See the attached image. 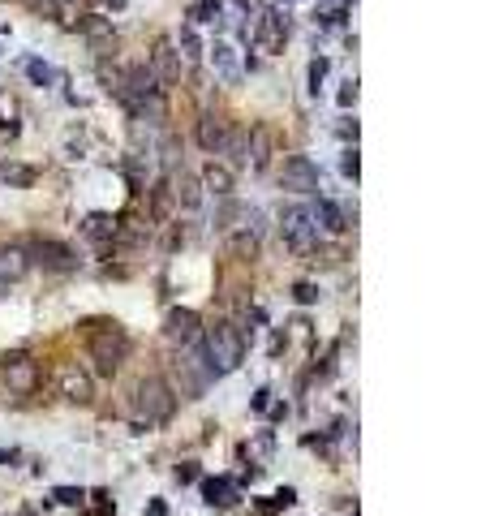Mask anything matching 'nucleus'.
<instances>
[{
	"label": "nucleus",
	"mask_w": 490,
	"mask_h": 516,
	"mask_svg": "<svg viewBox=\"0 0 490 516\" xmlns=\"http://www.w3.org/2000/svg\"><path fill=\"white\" fill-rule=\"evenodd\" d=\"M18 456H22L18 447H0V465H18Z\"/></svg>",
	"instance_id": "obj_37"
},
{
	"label": "nucleus",
	"mask_w": 490,
	"mask_h": 516,
	"mask_svg": "<svg viewBox=\"0 0 490 516\" xmlns=\"http://www.w3.org/2000/svg\"><path fill=\"white\" fill-rule=\"evenodd\" d=\"M163 336H168L172 349H189L202 340V318L198 310H189V305H176V310H168V318H163Z\"/></svg>",
	"instance_id": "obj_7"
},
{
	"label": "nucleus",
	"mask_w": 490,
	"mask_h": 516,
	"mask_svg": "<svg viewBox=\"0 0 490 516\" xmlns=\"http://www.w3.org/2000/svg\"><path fill=\"white\" fill-rule=\"evenodd\" d=\"M340 134H345V138H353V142H357V121H345V125H340Z\"/></svg>",
	"instance_id": "obj_38"
},
{
	"label": "nucleus",
	"mask_w": 490,
	"mask_h": 516,
	"mask_svg": "<svg viewBox=\"0 0 490 516\" xmlns=\"http://www.w3.org/2000/svg\"><path fill=\"white\" fill-rule=\"evenodd\" d=\"M26 78H30V82H35V86H52L56 82V69H52V64H47V60H26Z\"/></svg>",
	"instance_id": "obj_24"
},
{
	"label": "nucleus",
	"mask_w": 490,
	"mask_h": 516,
	"mask_svg": "<svg viewBox=\"0 0 490 516\" xmlns=\"http://www.w3.org/2000/svg\"><path fill=\"white\" fill-rule=\"evenodd\" d=\"M280 237L288 241L292 250H314L318 224H314V215H310V207H297V202L280 207Z\"/></svg>",
	"instance_id": "obj_5"
},
{
	"label": "nucleus",
	"mask_w": 490,
	"mask_h": 516,
	"mask_svg": "<svg viewBox=\"0 0 490 516\" xmlns=\"http://www.w3.org/2000/svg\"><path fill=\"white\" fill-rule=\"evenodd\" d=\"M172 413H176V392L168 387V379H159V375L138 379V387H134V430L159 426Z\"/></svg>",
	"instance_id": "obj_2"
},
{
	"label": "nucleus",
	"mask_w": 490,
	"mask_h": 516,
	"mask_svg": "<svg viewBox=\"0 0 490 516\" xmlns=\"http://www.w3.org/2000/svg\"><path fill=\"white\" fill-rule=\"evenodd\" d=\"M271 155H275L271 129L267 125H250V129H245V164H250L254 172H263L271 164Z\"/></svg>",
	"instance_id": "obj_12"
},
{
	"label": "nucleus",
	"mask_w": 490,
	"mask_h": 516,
	"mask_svg": "<svg viewBox=\"0 0 490 516\" xmlns=\"http://www.w3.org/2000/svg\"><path fill=\"white\" fill-rule=\"evenodd\" d=\"M280 185L288 194H318V164L310 155H288L280 168Z\"/></svg>",
	"instance_id": "obj_9"
},
{
	"label": "nucleus",
	"mask_w": 490,
	"mask_h": 516,
	"mask_svg": "<svg viewBox=\"0 0 490 516\" xmlns=\"http://www.w3.org/2000/svg\"><path fill=\"white\" fill-rule=\"evenodd\" d=\"M0 375H5V383L13 387V392H35L39 366L30 362L26 353H9V357H0Z\"/></svg>",
	"instance_id": "obj_11"
},
{
	"label": "nucleus",
	"mask_w": 490,
	"mask_h": 516,
	"mask_svg": "<svg viewBox=\"0 0 490 516\" xmlns=\"http://www.w3.org/2000/svg\"><path fill=\"white\" fill-rule=\"evenodd\" d=\"M202 353H207V362L211 370L224 379V375H233V370L245 362V331L237 327V322H211V327H202Z\"/></svg>",
	"instance_id": "obj_1"
},
{
	"label": "nucleus",
	"mask_w": 490,
	"mask_h": 516,
	"mask_svg": "<svg viewBox=\"0 0 490 516\" xmlns=\"http://www.w3.org/2000/svg\"><path fill=\"white\" fill-rule=\"evenodd\" d=\"M220 0H202V5H194V22H215L220 18Z\"/></svg>",
	"instance_id": "obj_31"
},
{
	"label": "nucleus",
	"mask_w": 490,
	"mask_h": 516,
	"mask_svg": "<svg viewBox=\"0 0 490 516\" xmlns=\"http://www.w3.org/2000/svg\"><path fill=\"white\" fill-rule=\"evenodd\" d=\"M172 181H155L151 185V211H155V220H168L172 215Z\"/></svg>",
	"instance_id": "obj_23"
},
{
	"label": "nucleus",
	"mask_w": 490,
	"mask_h": 516,
	"mask_svg": "<svg viewBox=\"0 0 490 516\" xmlns=\"http://www.w3.org/2000/svg\"><path fill=\"white\" fill-rule=\"evenodd\" d=\"M327 69H331V60L318 56V60H310V95H318L323 82H327Z\"/></svg>",
	"instance_id": "obj_29"
},
{
	"label": "nucleus",
	"mask_w": 490,
	"mask_h": 516,
	"mask_svg": "<svg viewBox=\"0 0 490 516\" xmlns=\"http://www.w3.org/2000/svg\"><path fill=\"white\" fill-rule=\"evenodd\" d=\"M336 104H340V108H353V104H357V82H345V86H340Z\"/></svg>",
	"instance_id": "obj_34"
},
{
	"label": "nucleus",
	"mask_w": 490,
	"mask_h": 516,
	"mask_svg": "<svg viewBox=\"0 0 490 516\" xmlns=\"http://www.w3.org/2000/svg\"><path fill=\"white\" fill-rule=\"evenodd\" d=\"M86 336H91V362L100 375H117L129 357V336L117 327V322H86Z\"/></svg>",
	"instance_id": "obj_3"
},
{
	"label": "nucleus",
	"mask_w": 490,
	"mask_h": 516,
	"mask_svg": "<svg viewBox=\"0 0 490 516\" xmlns=\"http://www.w3.org/2000/svg\"><path fill=\"white\" fill-rule=\"evenodd\" d=\"M26 254H30V267H43V271H78V250H69L65 241H52V237H35L26 246Z\"/></svg>",
	"instance_id": "obj_6"
},
{
	"label": "nucleus",
	"mask_w": 490,
	"mask_h": 516,
	"mask_svg": "<svg viewBox=\"0 0 490 516\" xmlns=\"http://www.w3.org/2000/svg\"><path fill=\"white\" fill-rule=\"evenodd\" d=\"M237 499H241V486L233 478H202V504L228 508V504H237Z\"/></svg>",
	"instance_id": "obj_17"
},
{
	"label": "nucleus",
	"mask_w": 490,
	"mask_h": 516,
	"mask_svg": "<svg viewBox=\"0 0 490 516\" xmlns=\"http://www.w3.org/2000/svg\"><path fill=\"white\" fill-rule=\"evenodd\" d=\"M250 409H254V413H267V409H271V387H258V392L250 396Z\"/></svg>",
	"instance_id": "obj_33"
},
{
	"label": "nucleus",
	"mask_w": 490,
	"mask_h": 516,
	"mask_svg": "<svg viewBox=\"0 0 490 516\" xmlns=\"http://www.w3.org/2000/svg\"><path fill=\"white\" fill-rule=\"evenodd\" d=\"M176 482H181V486H185V482H198V465H194V460L176 465Z\"/></svg>",
	"instance_id": "obj_35"
},
{
	"label": "nucleus",
	"mask_w": 490,
	"mask_h": 516,
	"mask_svg": "<svg viewBox=\"0 0 490 516\" xmlns=\"http://www.w3.org/2000/svg\"><path fill=\"white\" fill-rule=\"evenodd\" d=\"M310 215H314V224L323 233H345L349 228V215H345V207L331 202V198H318L314 207H310Z\"/></svg>",
	"instance_id": "obj_18"
},
{
	"label": "nucleus",
	"mask_w": 490,
	"mask_h": 516,
	"mask_svg": "<svg viewBox=\"0 0 490 516\" xmlns=\"http://www.w3.org/2000/svg\"><path fill=\"white\" fill-rule=\"evenodd\" d=\"M172 43H176V56H181L185 64H198L202 60V39H198V30H194V26H181V35H176Z\"/></svg>",
	"instance_id": "obj_21"
},
{
	"label": "nucleus",
	"mask_w": 490,
	"mask_h": 516,
	"mask_svg": "<svg viewBox=\"0 0 490 516\" xmlns=\"http://www.w3.org/2000/svg\"><path fill=\"white\" fill-rule=\"evenodd\" d=\"M198 181H202V189H211V194H215V198H233V185H237V176H233V168H228V164H207Z\"/></svg>",
	"instance_id": "obj_19"
},
{
	"label": "nucleus",
	"mask_w": 490,
	"mask_h": 516,
	"mask_svg": "<svg viewBox=\"0 0 490 516\" xmlns=\"http://www.w3.org/2000/svg\"><path fill=\"white\" fill-rule=\"evenodd\" d=\"M151 69L159 82H172L181 73V56H176V43L172 39H155V52H151Z\"/></svg>",
	"instance_id": "obj_16"
},
{
	"label": "nucleus",
	"mask_w": 490,
	"mask_h": 516,
	"mask_svg": "<svg viewBox=\"0 0 490 516\" xmlns=\"http://www.w3.org/2000/svg\"><path fill=\"white\" fill-rule=\"evenodd\" d=\"M26 271H30V254H26V246H18V241L0 246V284H18Z\"/></svg>",
	"instance_id": "obj_14"
},
{
	"label": "nucleus",
	"mask_w": 490,
	"mask_h": 516,
	"mask_svg": "<svg viewBox=\"0 0 490 516\" xmlns=\"http://www.w3.org/2000/svg\"><path fill=\"white\" fill-rule=\"evenodd\" d=\"M82 30H86V35H91L95 43H112V26H108L104 18H95V13H91L86 22H82Z\"/></svg>",
	"instance_id": "obj_28"
},
{
	"label": "nucleus",
	"mask_w": 490,
	"mask_h": 516,
	"mask_svg": "<svg viewBox=\"0 0 490 516\" xmlns=\"http://www.w3.org/2000/svg\"><path fill=\"white\" fill-rule=\"evenodd\" d=\"M340 172H345L349 181L362 176V155H357V142H353V147H345V155H340Z\"/></svg>",
	"instance_id": "obj_27"
},
{
	"label": "nucleus",
	"mask_w": 490,
	"mask_h": 516,
	"mask_svg": "<svg viewBox=\"0 0 490 516\" xmlns=\"http://www.w3.org/2000/svg\"><path fill=\"white\" fill-rule=\"evenodd\" d=\"M91 499H95V512H91V516H117V504H112L108 491H95Z\"/></svg>",
	"instance_id": "obj_32"
},
{
	"label": "nucleus",
	"mask_w": 490,
	"mask_h": 516,
	"mask_svg": "<svg viewBox=\"0 0 490 516\" xmlns=\"http://www.w3.org/2000/svg\"><path fill=\"white\" fill-rule=\"evenodd\" d=\"M202 52L211 56V64H215V73L224 78L228 86H237V82H241V60H237V47H233V43L215 39L211 47H202Z\"/></svg>",
	"instance_id": "obj_13"
},
{
	"label": "nucleus",
	"mask_w": 490,
	"mask_h": 516,
	"mask_svg": "<svg viewBox=\"0 0 490 516\" xmlns=\"http://www.w3.org/2000/svg\"><path fill=\"white\" fill-rule=\"evenodd\" d=\"M52 504H60V508H82V504H86V491H82V486H56V491H52Z\"/></svg>",
	"instance_id": "obj_25"
},
{
	"label": "nucleus",
	"mask_w": 490,
	"mask_h": 516,
	"mask_svg": "<svg viewBox=\"0 0 490 516\" xmlns=\"http://www.w3.org/2000/svg\"><path fill=\"white\" fill-rule=\"evenodd\" d=\"M323 293H318V284H310V280H301V284H292V301L297 305H314Z\"/></svg>",
	"instance_id": "obj_30"
},
{
	"label": "nucleus",
	"mask_w": 490,
	"mask_h": 516,
	"mask_svg": "<svg viewBox=\"0 0 490 516\" xmlns=\"http://www.w3.org/2000/svg\"><path fill=\"white\" fill-rule=\"evenodd\" d=\"M224 142H228V121L215 117V112H202V121H198V147L211 151V155H220Z\"/></svg>",
	"instance_id": "obj_15"
},
{
	"label": "nucleus",
	"mask_w": 490,
	"mask_h": 516,
	"mask_svg": "<svg viewBox=\"0 0 490 516\" xmlns=\"http://www.w3.org/2000/svg\"><path fill=\"white\" fill-rule=\"evenodd\" d=\"M146 516H168V504H163V499H151V504H146Z\"/></svg>",
	"instance_id": "obj_36"
},
{
	"label": "nucleus",
	"mask_w": 490,
	"mask_h": 516,
	"mask_svg": "<svg viewBox=\"0 0 490 516\" xmlns=\"http://www.w3.org/2000/svg\"><path fill=\"white\" fill-rule=\"evenodd\" d=\"M220 155H228L233 164H245V129H237V134L228 129V142H224V151H220Z\"/></svg>",
	"instance_id": "obj_26"
},
{
	"label": "nucleus",
	"mask_w": 490,
	"mask_h": 516,
	"mask_svg": "<svg viewBox=\"0 0 490 516\" xmlns=\"http://www.w3.org/2000/svg\"><path fill=\"white\" fill-rule=\"evenodd\" d=\"M284 39H288V22H284L275 9H267L263 18L254 22V30H250V43H254V52H263V56H275V52L284 47Z\"/></svg>",
	"instance_id": "obj_10"
},
{
	"label": "nucleus",
	"mask_w": 490,
	"mask_h": 516,
	"mask_svg": "<svg viewBox=\"0 0 490 516\" xmlns=\"http://www.w3.org/2000/svg\"><path fill=\"white\" fill-rule=\"evenodd\" d=\"M172 366H176V387H181V396H185V400H202V396L211 392V383L220 379L215 370H211L202 344L176 349V362H172Z\"/></svg>",
	"instance_id": "obj_4"
},
{
	"label": "nucleus",
	"mask_w": 490,
	"mask_h": 516,
	"mask_svg": "<svg viewBox=\"0 0 490 516\" xmlns=\"http://www.w3.org/2000/svg\"><path fill=\"white\" fill-rule=\"evenodd\" d=\"M172 198L181 202L185 211H194V207L202 202V181H198V176H185V172H181V181L172 185Z\"/></svg>",
	"instance_id": "obj_22"
},
{
	"label": "nucleus",
	"mask_w": 490,
	"mask_h": 516,
	"mask_svg": "<svg viewBox=\"0 0 490 516\" xmlns=\"http://www.w3.org/2000/svg\"><path fill=\"white\" fill-rule=\"evenodd\" d=\"M56 387H60L65 400H73V405H91L95 400V379H91V370H82L78 362L56 366Z\"/></svg>",
	"instance_id": "obj_8"
},
{
	"label": "nucleus",
	"mask_w": 490,
	"mask_h": 516,
	"mask_svg": "<svg viewBox=\"0 0 490 516\" xmlns=\"http://www.w3.org/2000/svg\"><path fill=\"white\" fill-rule=\"evenodd\" d=\"M35 168H30V164H13V159H0V181H5V185H13V189H30V185H35Z\"/></svg>",
	"instance_id": "obj_20"
}]
</instances>
